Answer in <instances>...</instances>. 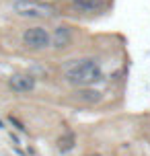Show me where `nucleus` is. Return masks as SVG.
<instances>
[{
	"label": "nucleus",
	"instance_id": "nucleus-1",
	"mask_svg": "<svg viewBox=\"0 0 150 156\" xmlns=\"http://www.w3.org/2000/svg\"><path fill=\"white\" fill-rule=\"evenodd\" d=\"M64 78L72 86H91L103 80V72L95 60L82 58V60H72L64 66Z\"/></svg>",
	"mask_w": 150,
	"mask_h": 156
},
{
	"label": "nucleus",
	"instance_id": "nucleus-2",
	"mask_svg": "<svg viewBox=\"0 0 150 156\" xmlns=\"http://www.w3.org/2000/svg\"><path fill=\"white\" fill-rule=\"evenodd\" d=\"M12 10L23 19H48L55 12L45 2H37V0H15Z\"/></svg>",
	"mask_w": 150,
	"mask_h": 156
},
{
	"label": "nucleus",
	"instance_id": "nucleus-3",
	"mask_svg": "<svg viewBox=\"0 0 150 156\" xmlns=\"http://www.w3.org/2000/svg\"><path fill=\"white\" fill-rule=\"evenodd\" d=\"M23 45L31 51H43L49 47V33L45 27H29L23 33Z\"/></svg>",
	"mask_w": 150,
	"mask_h": 156
},
{
	"label": "nucleus",
	"instance_id": "nucleus-4",
	"mask_svg": "<svg viewBox=\"0 0 150 156\" xmlns=\"http://www.w3.org/2000/svg\"><path fill=\"white\" fill-rule=\"evenodd\" d=\"M35 84H37L35 78L29 76V74H12V76L8 78V86L16 94H25V93L35 90Z\"/></svg>",
	"mask_w": 150,
	"mask_h": 156
},
{
	"label": "nucleus",
	"instance_id": "nucleus-5",
	"mask_svg": "<svg viewBox=\"0 0 150 156\" xmlns=\"http://www.w3.org/2000/svg\"><path fill=\"white\" fill-rule=\"evenodd\" d=\"M70 43H72V27L58 25L54 29V35H49V45H54V49H66Z\"/></svg>",
	"mask_w": 150,
	"mask_h": 156
},
{
	"label": "nucleus",
	"instance_id": "nucleus-6",
	"mask_svg": "<svg viewBox=\"0 0 150 156\" xmlns=\"http://www.w3.org/2000/svg\"><path fill=\"white\" fill-rule=\"evenodd\" d=\"M72 8H76L78 12H97L101 10L105 0H70Z\"/></svg>",
	"mask_w": 150,
	"mask_h": 156
},
{
	"label": "nucleus",
	"instance_id": "nucleus-7",
	"mask_svg": "<svg viewBox=\"0 0 150 156\" xmlns=\"http://www.w3.org/2000/svg\"><path fill=\"white\" fill-rule=\"evenodd\" d=\"M76 99L82 101V103H99V101H101V93L95 90V88L82 86L80 90H76Z\"/></svg>",
	"mask_w": 150,
	"mask_h": 156
},
{
	"label": "nucleus",
	"instance_id": "nucleus-8",
	"mask_svg": "<svg viewBox=\"0 0 150 156\" xmlns=\"http://www.w3.org/2000/svg\"><path fill=\"white\" fill-rule=\"evenodd\" d=\"M58 148L62 150V152H66V150H72V148H74V136H72V133H66V136H62V138L58 140Z\"/></svg>",
	"mask_w": 150,
	"mask_h": 156
},
{
	"label": "nucleus",
	"instance_id": "nucleus-9",
	"mask_svg": "<svg viewBox=\"0 0 150 156\" xmlns=\"http://www.w3.org/2000/svg\"><path fill=\"white\" fill-rule=\"evenodd\" d=\"M39 2H54V0H39Z\"/></svg>",
	"mask_w": 150,
	"mask_h": 156
},
{
	"label": "nucleus",
	"instance_id": "nucleus-10",
	"mask_svg": "<svg viewBox=\"0 0 150 156\" xmlns=\"http://www.w3.org/2000/svg\"><path fill=\"white\" fill-rule=\"evenodd\" d=\"M91 156H101V154H91Z\"/></svg>",
	"mask_w": 150,
	"mask_h": 156
}]
</instances>
